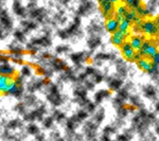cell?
Masks as SVG:
<instances>
[{"label": "cell", "instance_id": "obj_14", "mask_svg": "<svg viewBox=\"0 0 159 141\" xmlns=\"http://www.w3.org/2000/svg\"><path fill=\"white\" fill-rule=\"evenodd\" d=\"M135 50H134L132 47L127 49H124L122 50V53H123V56H124V59L126 61H133V57H134V54H135Z\"/></svg>", "mask_w": 159, "mask_h": 141}, {"label": "cell", "instance_id": "obj_27", "mask_svg": "<svg viewBox=\"0 0 159 141\" xmlns=\"http://www.w3.org/2000/svg\"><path fill=\"white\" fill-rule=\"evenodd\" d=\"M15 13L18 15V16H21V17H25V16L27 15L26 9H25V7H19L18 10H16V11H15Z\"/></svg>", "mask_w": 159, "mask_h": 141}, {"label": "cell", "instance_id": "obj_40", "mask_svg": "<svg viewBox=\"0 0 159 141\" xmlns=\"http://www.w3.org/2000/svg\"><path fill=\"white\" fill-rule=\"evenodd\" d=\"M153 62H154L153 64H157V65H158V62H159V55H158V53H156L155 55L153 56Z\"/></svg>", "mask_w": 159, "mask_h": 141}, {"label": "cell", "instance_id": "obj_33", "mask_svg": "<svg viewBox=\"0 0 159 141\" xmlns=\"http://www.w3.org/2000/svg\"><path fill=\"white\" fill-rule=\"evenodd\" d=\"M68 51V47L67 46H59L56 48V52L57 53H63V52H66Z\"/></svg>", "mask_w": 159, "mask_h": 141}, {"label": "cell", "instance_id": "obj_21", "mask_svg": "<svg viewBox=\"0 0 159 141\" xmlns=\"http://www.w3.org/2000/svg\"><path fill=\"white\" fill-rule=\"evenodd\" d=\"M53 119H55V120H57L59 122V121H62V120L65 119V115H64L63 112H61V111L55 110L54 114H53Z\"/></svg>", "mask_w": 159, "mask_h": 141}, {"label": "cell", "instance_id": "obj_3", "mask_svg": "<svg viewBox=\"0 0 159 141\" xmlns=\"http://www.w3.org/2000/svg\"><path fill=\"white\" fill-rule=\"evenodd\" d=\"M138 52L140 53L142 57L153 59V56L155 55L156 53H158V50H157V46H155L154 44H152V45H150L146 49H144V50H139Z\"/></svg>", "mask_w": 159, "mask_h": 141}, {"label": "cell", "instance_id": "obj_12", "mask_svg": "<svg viewBox=\"0 0 159 141\" xmlns=\"http://www.w3.org/2000/svg\"><path fill=\"white\" fill-rule=\"evenodd\" d=\"M135 10H136L137 16H139L140 18H144V17H146V16H148V15L151 14V13H150V11L148 10V7H143L142 4H141L140 7H138L137 9H135Z\"/></svg>", "mask_w": 159, "mask_h": 141}, {"label": "cell", "instance_id": "obj_30", "mask_svg": "<svg viewBox=\"0 0 159 141\" xmlns=\"http://www.w3.org/2000/svg\"><path fill=\"white\" fill-rule=\"evenodd\" d=\"M14 83L17 86H21L22 83H23V78H22V75H21V76L16 75V76H15V78H14Z\"/></svg>", "mask_w": 159, "mask_h": 141}, {"label": "cell", "instance_id": "obj_1", "mask_svg": "<svg viewBox=\"0 0 159 141\" xmlns=\"http://www.w3.org/2000/svg\"><path fill=\"white\" fill-rule=\"evenodd\" d=\"M158 17H156L155 20H145L141 23V31L146 35L150 36H157L158 35Z\"/></svg>", "mask_w": 159, "mask_h": 141}, {"label": "cell", "instance_id": "obj_45", "mask_svg": "<svg viewBox=\"0 0 159 141\" xmlns=\"http://www.w3.org/2000/svg\"><path fill=\"white\" fill-rule=\"evenodd\" d=\"M102 139H103V140H109V137L106 136V134H104L103 136H102Z\"/></svg>", "mask_w": 159, "mask_h": 141}, {"label": "cell", "instance_id": "obj_39", "mask_svg": "<svg viewBox=\"0 0 159 141\" xmlns=\"http://www.w3.org/2000/svg\"><path fill=\"white\" fill-rule=\"evenodd\" d=\"M142 59V56H141V54L139 53V52H135V54H134V57H133V61H135V62H138L139 59Z\"/></svg>", "mask_w": 159, "mask_h": 141}, {"label": "cell", "instance_id": "obj_9", "mask_svg": "<svg viewBox=\"0 0 159 141\" xmlns=\"http://www.w3.org/2000/svg\"><path fill=\"white\" fill-rule=\"evenodd\" d=\"M130 23H132V21H130V20H127V19H125V18H123L122 21L119 22V30L130 35Z\"/></svg>", "mask_w": 159, "mask_h": 141}, {"label": "cell", "instance_id": "obj_5", "mask_svg": "<svg viewBox=\"0 0 159 141\" xmlns=\"http://www.w3.org/2000/svg\"><path fill=\"white\" fill-rule=\"evenodd\" d=\"M106 30H107V32L109 33H115L116 31H118L119 30V21L117 20L116 18H110V19H107V21H106Z\"/></svg>", "mask_w": 159, "mask_h": 141}, {"label": "cell", "instance_id": "obj_4", "mask_svg": "<svg viewBox=\"0 0 159 141\" xmlns=\"http://www.w3.org/2000/svg\"><path fill=\"white\" fill-rule=\"evenodd\" d=\"M0 20H1V23H2L3 28H5V29H7V30L11 29L12 26H13L12 19L10 18L7 12L4 11V10H0Z\"/></svg>", "mask_w": 159, "mask_h": 141}, {"label": "cell", "instance_id": "obj_23", "mask_svg": "<svg viewBox=\"0 0 159 141\" xmlns=\"http://www.w3.org/2000/svg\"><path fill=\"white\" fill-rule=\"evenodd\" d=\"M77 117H78V119L80 120V121H82V120H84V119H86L87 117H88V111L87 110H80L77 114Z\"/></svg>", "mask_w": 159, "mask_h": 141}, {"label": "cell", "instance_id": "obj_13", "mask_svg": "<svg viewBox=\"0 0 159 141\" xmlns=\"http://www.w3.org/2000/svg\"><path fill=\"white\" fill-rule=\"evenodd\" d=\"M108 83H109L110 89H112V90H118V89H120V87H121L123 84L122 80H120V78H112V80H110Z\"/></svg>", "mask_w": 159, "mask_h": 141}, {"label": "cell", "instance_id": "obj_18", "mask_svg": "<svg viewBox=\"0 0 159 141\" xmlns=\"http://www.w3.org/2000/svg\"><path fill=\"white\" fill-rule=\"evenodd\" d=\"M116 11H117V14H120V15H122V16H124V15L126 14V12L128 11V9H127V7H125V5L120 4V5H118Z\"/></svg>", "mask_w": 159, "mask_h": 141}, {"label": "cell", "instance_id": "obj_35", "mask_svg": "<svg viewBox=\"0 0 159 141\" xmlns=\"http://www.w3.org/2000/svg\"><path fill=\"white\" fill-rule=\"evenodd\" d=\"M86 106H87V111H89V112H92V111L94 110V108H96L94 104L90 103V102H88V103L86 104Z\"/></svg>", "mask_w": 159, "mask_h": 141}, {"label": "cell", "instance_id": "obj_24", "mask_svg": "<svg viewBox=\"0 0 159 141\" xmlns=\"http://www.w3.org/2000/svg\"><path fill=\"white\" fill-rule=\"evenodd\" d=\"M119 98H121L123 100H126L127 98H128V91H127V89L124 88V89H121L120 91H119Z\"/></svg>", "mask_w": 159, "mask_h": 141}, {"label": "cell", "instance_id": "obj_22", "mask_svg": "<svg viewBox=\"0 0 159 141\" xmlns=\"http://www.w3.org/2000/svg\"><path fill=\"white\" fill-rule=\"evenodd\" d=\"M104 119V110L101 109L96 114V117H94V120L96 121V123H100L102 122V120Z\"/></svg>", "mask_w": 159, "mask_h": 141}, {"label": "cell", "instance_id": "obj_6", "mask_svg": "<svg viewBox=\"0 0 159 141\" xmlns=\"http://www.w3.org/2000/svg\"><path fill=\"white\" fill-rule=\"evenodd\" d=\"M142 38L141 36L139 35H136V36L132 37V39H130V46H132V48L135 50V51H139L141 49V45H142Z\"/></svg>", "mask_w": 159, "mask_h": 141}, {"label": "cell", "instance_id": "obj_37", "mask_svg": "<svg viewBox=\"0 0 159 141\" xmlns=\"http://www.w3.org/2000/svg\"><path fill=\"white\" fill-rule=\"evenodd\" d=\"M50 93H59V88L56 85L50 86Z\"/></svg>", "mask_w": 159, "mask_h": 141}, {"label": "cell", "instance_id": "obj_38", "mask_svg": "<svg viewBox=\"0 0 159 141\" xmlns=\"http://www.w3.org/2000/svg\"><path fill=\"white\" fill-rule=\"evenodd\" d=\"M85 86L87 89H93V87H94V84H93L92 82L90 81H85Z\"/></svg>", "mask_w": 159, "mask_h": 141}, {"label": "cell", "instance_id": "obj_10", "mask_svg": "<svg viewBox=\"0 0 159 141\" xmlns=\"http://www.w3.org/2000/svg\"><path fill=\"white\" fill-rule=\"evenodd\" d=\"M88 56H86V53L84 52H80V53H73L71 54L70 59H72V62H74L75 64H81L83 61H85Z\"/></svg>", "mask_w": 159, "mask_h": 141}, {"label": "cell", "instance_id": "obj_32", "mask_svg": "<svg viewBox=\"0 0 159 141\" xmlns=\"http://www.w3.org/2000/svg\"><path fill=\"white\" fill-rule=\"evenodd\" d=\"M96 71L94 70V68H92V67H87L85 70V73L87 74V75H92V74L96 73Z\"/></svg>", "mask_w": 159, "mask_h": 141}, {"label": "cell", "instance_id": "obj_15", "mask_svg": "<svg viewBox=\"0 0 159 141\" xmlns=\"http://www.w3.org/2000/svg\"><path fill=\"white\" fill-rule=\"evenodd\" d=\"M101 44V39L99 37H92L88 41V46L90 49H94L96 48L98 46H100Z\"/></svg>", "mask_w": 159, "mask_h": 141}, {"label": "cell", "instance_id": "obj_25", "mask_svg": "<svg viewBox=\"0 0 159 141\" xmlns=\"http://www.w3.org/2000/svg\"><path fill=\"white\" fill-rule=\"evenodd\" d=\"M53 124V117H48L44 120V126L46 128H49L51 127V125Z\"/></svg>", "mask_w": 159, "mask_h": 141}, {"label": "cell", "instance_id": "obj_26", "mask_svg": "<svg viewBox=\"0 0 159 141\" xmlns=\"http://www.w3.org/2000/svg\"><path fill=\"white\" fill-rule=\"evenodd\" d=\"M14 35H15V37L18 39V41H25V36H26L25 32H22V31H16Z\"/></svg>", "mask_w": 159, "mask_h": 141}, {"label": "cell", "instance_id": "obj_7", "mask_svg": "<svg viewBox=\"0 0 159 141\" xmlns=\"http://www.w3.org/2000/svg\"><path fill=\"white\" fill-rule=\"evenodd\" d=\"M14 72V68L10 66L7 63H3L2 65H0V73L2 75H13Z\"/></svg>", "mask_w": 159, "mask_h": 141}, {"label": "cell", "instance_id": "obj_29", "mask_svg": "<svg viewBox=\"0 0 159 141\" xmlns=\"http://www.w3.org/2000/svg\"><path fill=\"white\" fill-rule=\"evenodd\" d=\"M59 36L62 39H66V38L69 37V34H68V32H67L66 30H61V31H59Z\"/></svg>", "mask_w": 159, "mask_h": 141}, {"label": "cell", "instance_id": "obj_20", "mask_svg": "<svg viewBox=\"0 0 159 141\" xmlns=\"http://www.w3.org/2000/svg\"><path fill=\"white\" fill-rule=\"evenodd\" d=\"M27 130L29 132L30 134H32V135H34V134H38L39 133V130H38V127H37L35 124H31V125L28 126V128H27Z\"/></svg>", "mask_w": 159, "mask_h": 141}, {"label": "cell", "instance_id": "obj_36", "mask_svg": "<svg viewBox=\"0 0 159 141\" xmlns=\"http://www.w3.org/2000/svg\"><path fill=\"white\" fill-rule=\"evenodd\" d=\"M16 107H17L16 109H17L20 114H25V111H26V107H25V105H23V104H18Z\"/></svg>", "mask_w": 159, "mask_h": 141}, {"label": "cell", "instance_id": "obj_2", "mask_svg": "<svg viewBox=\"0 0 159 141\" xmlns=\"http://www.w3.org/2000/svg\"><path fill=\"white\" fill-rule=\"evenodd\" d=\"M128 36H130L128 34H126V33H124V32H122V31L118 30V31H116L115 33H112L111 43L115 45V46H117V47H120V46L125 41L126 37H128Z\"/></svg>", "mask_w": 159, "mask_h": 141}, {"label": "cell", "instance_id": "obj_48", "mask_svg": "<svg viewBox=\"0 0 159 141\" xmlns=\"http://www.w3.org/2000/svg\"><path fill=\"white\" fill-rule=\"evenodd\" d=\"M0 10H1V7H0Z\"/></svg>", "mask_w": 159, "mask_h": 141}, {"label": "cell", "instance_id": "obj_44", "mask_svg": "<svg viewBox=\"0 0 159 141\" xmlns=\"http://www.w3.org/2000/svg\"><path fill=\"white\" fill-rule=\"evenodd\" d=\"M80 22H81L80 17H75V18H74V25H78V26H80Z\"/></svg>", "mask_w": 159, "mask_h": 141}, {"label": "cell", "instance_id": "obj_43", "mask_svg": "<svg viewBox=\"0 0 159 141\" xmlns=\"http://www.w3.org/2000/svg\"><path fill=\"white\" fill-rule=\"evenodd\" d=\"M117 139L118 140H127V137H126V135H120V136H118Z\"/></svg>", "mask_w": 159, "mask_h": 141}, {"label": "cell", "instance_id": "obj_42", "mask_svg": "<svg viewBox=\"0 0 159 141\" xmlns=\"http://www.w3.org/2000/svg\"><path fill=\"white\" fill-rule=\"evenodd\" d=\"M86 76H87V74H86V73H81L80 75H79L78 80H79V81H84Z\"/></svg>", "mask_w": 159, "mask_h": 141}, {"label": "cell", "instance_id": "obj_34", "mask_svg": "<svg viewBox=\"0 0 159 141\" xmlns=\"http://www.w3.org/2000/svg\"><path fill=\"white\" fill-rule=\"evenodd\" d=\"M103 99H104V98H103V96L101 94L100 91L96 93V96H94V100H96V103H100V102L103 100Z\"/></svg>", "mask_w": 159, "mask_h": 141}, {"label": "cell", "instance_id": "obj_19", "mask_svg": "<svg viewBox=\"0 0 159 141\" xmlns=\"http://www.w3.org/2000/svg\"><path fill=\"white\" fill-rule=\"evenodd\" d=\"M32 73V70H31V67L29 66H23L21 69V75L22 76H30Z\"/></svg>", "mask_w": 159, "mask_h": 141}, {"label": "cell", "instance_id": "obj_41", "mask_svg": "<svg viewBox=\"0 0 159 141\" xmlns=\"http://www.w3.org/2000/svg\"><path fill=\"white\" fill-rule=\"evenodd\" d=\"M115 16H116L115 18L117 19V20H118L119 22H120V21H122V20H123V18H124V16H122V15H120V14H117V13H116V15H115Z\"/></svg>", "mask_w": 159, "mask_h": 141}, {"label": "cell", "instance_id": "obj_46", "mask_svg": "<svg viewBox=\"0 0 159 141\" xmlns=\"http://www.w3.org/2000/svg\"><path fill=\"white\" fill-rule=\"evenodd\" d=\"M133 1H134V0H125V2H126V4H127V5H130Z\"/></svg>", "mask_w": 159, "mask_h": 141}, {"label": "cell", "instance_id": "obj_28", "mask_svg": "<svg viewBox=\"0 0 159 141\" xmlns=\"http://www.w3.org/2000/svg\"><path fill=\"white\" fill-rule=\"evenodd\" d=\"M35 101H36V99H35V96H28L26 98V104H28V105H32V104L35 103Z\"/></svg>", "mask_w": 159, "mask_h": 141}, {"label": "cell", "instance_id": "obj_11", "mask_svg": "<svg viewBox=\"0 0 159 141\" xmlns=\"http://www.w3.org/2000/svg\"><path fill=\"white\" fill-rule=\"evenodd\" d=\"M52 66L55 70H65V68L67 67L66 63L59 59H54L52 61Z\"/></svg>", "mask_w": 159, "mask_h": 141}, {"label": "cell", "instance_id": "obj_8", "mask_svg": "<svg viewBox=\"0 0 159 141\" xmlns=\"http://www.w3.org/2000/svg\"><path fill=\"white\" fill-rule=\"evenodd\" d=\"M137 65L143 71H148L152 67V63L148 61V59H145V57H142L141 59H139L137 62Z\"/></svg>", "mask_w": 159, "mask_h": 141}, {"label": "cell", "instance_id": "obj_47", "mask_svg": "<svg viewBox=\"0 0 159 141\" xmlns=\"http://www.w3.org/2000/svg\"><path fill=\"white\" fill-rule=\"evenodd\" d=\"M108 1H109V2H111V3L115 4V3H117V2H118L119 0H108Z\"/></svg>", "mask_w": 159, "mask_h": 141}, {"label": "cell", "instance_id": "obj_31", "mask_svg": "<svg viewBox=\"0 0 159 141\" xmlns=\"http://www.w3.org/2000/svg\"><path fill=\"white\" fill-rule=\"evenodd\" d=\"M141 4H142V1H141V0H134L130 7V9H137L138 7H140Z\"/></svg>", "mask_w": 159, "mask_h": 141}, {"label": "cell", "instance_id": "obj_16", "mask_svg": "<svg viewBox=\"0 0 159 141\" xmlns=\"http://www.w3.org/2000/svg\"><path fill=\"white\" fill-rule=\"evenodd\" d=\"M144 94L148 96V98H153V96H155V94H156L155 88L151 85L146 86L144 88Z\"/></svg>", "mask_w": 159, "mask_h": 141}, {"label": "cell", "instance_id": "obj_17", "mask_svg": "<svg viewBox=\"0 0 159 141\" xmlns=\"http://www.w3.org/2000/svg\"><path fill=\"white\" fill-rule=\"evenodd\" d=\"M22 126V122L21 121H19V120H12L11 122H9L7 124V127L9 128H11V130H14V128H17V127H21Z\"/></svg>", "mask_w": 159, "mask_h": 141}]
</instances>
